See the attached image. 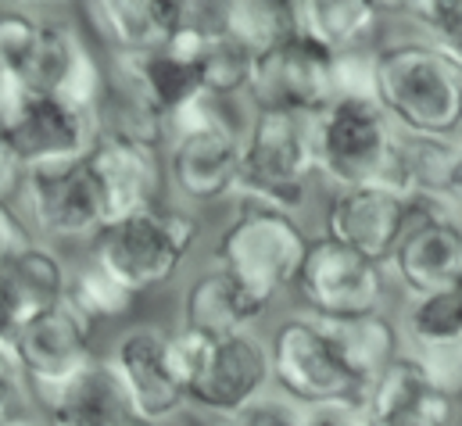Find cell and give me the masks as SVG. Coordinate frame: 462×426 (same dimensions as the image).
Returning <instances> with one entry per match:
<instances>
[{
  "mask_svg": "<svg viewBox=\"0 0 462 426\" xmlns=\"http://www.w3.org/2000/svg\"><path fill=\"white\" fill-rule=\"evenodd\" d=\"M376 105L398 133L427 140L462 136V65L423 36H383L373 58Z\"/></svg>",
  "mask_w": 462,
  "mask_h": 426,
  "instance_id": "cell-1",
  "label": "cell"
},
{
  "mask_svg": "<svg viewBox=\"0 0 462 426\" xmlns=\"http://www.w3.org/2000/svg\"><path fill=\"white\" fill-rule=\"evenodd\" d=\"M244 125L226 101L201 97L172 118L165 147V180L176 198L194 208L236 201Z\"/></svg>",
  "mask_w": 462,
  "mask_h": 426,
  "instance_id": "cell-2",
  "label": "cell"
},
{
  "mask_svg": "<svg viewBox=\"0 0 462 426\" xmlns=\"http://www.w3.org/2000/svg\"><path fill=\"white\" fill-rule=\"evenodd\" d=\"M316 180L319 169L312 118L254 107L244 125L236 201H254L301 218Z\"/></svg>",
  "mask_w": 462,
  "mask_h": 426,
  "instance_id": "cell-3",
  "label": "cell"
},
{
  "mask_svg": "<svg viewBox=\"0 0 462 426\" xmlns=\"http://www.w3.org/2000/svg\"><path fill=\"white\" fill-rule=\"evenodd\" d=\"M312 236L298 215L265 208L254 201H233V215L216 236V265L226 269L236 283L276 305L305 265Z\"/></svg>",
  "mask_w": 462,
  "mask_h": 426,
  "instance_id": "cell-4",
  "label": "cell"
},
{
  "mask_svg": "<svg viewBox=\"0 0 462 426\" xmlns=\"http://www.w3.org/2000/svg\"><path fill=\"white\" fill-rule=\"evenodd\" d=\"M201 236V218L183 205H158L151 212L112 222L90 240V262L101 265L133 298L165 287L190 258Z\"/></svg>",
  "mask_w": 462,
  "mask_h": 426,
  "instance_id": "cell-5",
  "label": "cell"
},
{
  "mask_svg": "<svg viewBox=\"0 0 462 426\" xmlns=\"http://www.w3.org/2000/svg\"><path fill=\"white\" fill-rule=\"evenodd\" d=\"M265 347H269V369H273L276 394L301 405L305 412L365 405V391L347 376L319 320L305 312L287 316L283 322H276Z\"/></svg>",
  "mask_w": 462,
  "mask_h": 426,
  "instance_id": "cell-6",
  "label": "cell"
},
{
  "mask_svg": "<svg viewBox=\"0 0 462 426\" xmlns=\"http://www.w3.org/2000/svg\"><path fill=\"white\" fill-rule=\"evenodd\" d=\"M316 169L334 190L387 180L398 129L373 97H337L312 118Z\"/></svg>",
  "mask_w": 462,
  "mask_h": 426,
  "instance_id": "cell-7",
  "label": "cell"
},
{
  "mask_svg": "<svg viewBox=\"0 0 462 426\" xmlns=\"http://www.w3.org/2000/svg\"><path fill=\"white\" fill-rule=\"evenodd\" d=\"M394 280L387 265H376L330 236L316 233L305 255V265L294 280V294L305 316L316 320H358L387 312Z\"/></svg>",
  "mask_w": 462,
  "mask_h": 426,
  "instance_id": "cell-8",
  "label": "cell"
},
{
  "mask_svg": "<svg viewBox=\"0 0 462 426\" xmlns=\"http://www.w3.org/2000/svg\"><path fill=\"white\" fill-rule=\"evenodd\" d=\"M387 273L405 301L462 287V222L456 205L412 201L409 229L394 247Z\"/></svg>",
  "mask_w": 462,
  "mask_h": 426,
  "instance_id": "cell-9",
  "label": "cell"
},
{
  "mask_svg": "<svg viewBox=\"0 0 462 426\" xmlns=\"http://www.w3.org/2000/svg\"><path fill=\"white\" fill-rule=\"evenodd\" d=\"M94 340H97V329L87 320H79L69 305H58L36 320L22 322L11 344V358L36 409L101 358Z\"/></svg>",
  "mask_w": 462,
  "mask_h": 426,
  "instance_id": "cell-10",
  "label": "cell"
},
{
  "mask_svg": "<svg viewBox=\"0 0 462 426\" xmlns=\"http://www.w3.org/2000/svg\"><path fill=\"white\" fill-rule=\"evenodd\" d=\"M25 94H51L90 115L97 111L105 97V54L76 14H43Z\"/></svg>",
  "mask_w": 462,
  "mask_h": 426,
  "instance_id": "cell-11",
  "label": "cell"
},
{
  "mask_svg": "<svg viewBox=\"0 0 462 426\" xmlns=\"http://www.w3.org/2000/svg\"><path fill=\"white\" fill-rule=\"evenodd\" d=\"M18 212L43 244H90L105 226L97 190L83 162L25 169Z\"/></svg>",
  "mask_w": 462,
  "mask_h": 426,
  "instance_id": "cell-12",
  "label": "cell"
},
{
  "mask_svg": "<svg viewBox=\"0 0 462 426\" xmlns=\"http://www.w3.org/2000/svg\"><path fill=\"white\" fill-rule=\"evenodd\" d=\"M108 362L140 423L172 426L187 409V391L169 366V329L158 322H133L116 337Z\"/></svg>",
  "mask_w": 462,
  "mask_h": 426,
  "instance_id": "cell-13",
  "label": "cell"
},
{
  "mask_svg": "<svg viewBox=\"0 0 462 426\" xmlns=\"http://www.w3.org/2000/svg\"><path fill=\"white\" fill-rule=\"evenodd\" d=\"M247 97L254 107L316 118L319 111H327L337 101L334 54L323 51L305 32H294L276 51L254 58V76H251Z\"/></svg>",
  "mask_w": 462,
  "mask_h": 426,
  "instance_id": "cell-14",
  "label": "cell"
},
{
  "mask_svg": "<svg viewBox=\"0 0 462 426\" xmlns=\"http://www.w3.org/2000/svg\"><path fill=\"white\" fill-rule=\"evenodd\" d=\"M83 165L97 190L105 226L165 205L169 180H165V151L158 147L129 144L118 136H97Z\"/></svg>",
  "mask_w": 462,
  "mask_h": 426,
  "instance_id": "cell-15",
  "label": "cell"
},
{
  "mask_svg": "<svg viewBox=\"0 0 462 426\" xmlns=\"http://www.w3.org/2000/svg\"><path fill=\"white\" fill-rule=\"evenodd\" d=\"M273 387L269 347L254 333H236L212 344L201 373L187 384V409L212 420H233Z\"/></svg>",
  "mask_w": 462,
  "mask_h": 426,
  "instance_id": "cell-16",
  "label": "cell"
},
{
  "mask_svg": "<svg viewBox=\"0 0 462 426\" xmlns=\"http://www.w3.org/2000/svg\"><path fill=\"white\" fill-rule=\"evenodd\" d=\"M409 215L412 198H402L391 187H347L330 194V205L323 212V236L376 265H387L409 229Z\"/></svg>",
  "mask_w": 462,
  "mask_h": 426,
  "instance_id": "cell-17",
  "label": "cell"
},
{
  "mask_svg": "<svg viewBox=\"0 0 462 426\" xmlns=\"http://www.w3.org/2000/svg\"><path fill=\"white\" fill-rule=\"evenodd\" d=\"M11 147L25 169L83 162L97 140V122L90 111L51 94H25L4 125Z\"/></svg>",
  "mask_w": 462,
  "mask_h": 426,
  "instance_id": "cell-18",
  "label": "cell"
},
{
  "mask_svg": "<svg viewBox=\"0 0 462 426\" xmlns=\"http://www.w3.org/2000/svg\"><path fill=\"white\" fill-rule=\"evenodd\" d=\"M362 416L369 426H459L462 402L448 398L427 369L402 351L369 387Z\"/></svg>",
  "mask_w": 462,
  "mask_h": 426,
  "instance_id": "cell-19",
  "label": "cell"
},
{
  "mask_svg": "<svg viewBox=\"0 0 462 426\" xmlns=\"http://www.w3.org/2000/svg\"><path fill=\"white\" fill-rule=\"evenodd\" d=\"M101 54H154L187 18L176 0H101L83 4L76 14Z\"/></svg>",
  "mask_w": 462,
  "mask_h": 426,
  "instance_id": "cell-20",
  "label": "cell"
},
{
  "mask_svg": "<svg viewBox=\"0 0 462 426\" xmlns=\"http://www.w3.org/2000/svg\"><path fill=\"white\" fill-rule=\"evenodd\" d=\"M273 305H265L258 294H251L244 283H236L226 269L208 265L201 269L180 301V326L198 329L205 337H236L251 333Z\"/></svg>",
  "mask_w": 462,
  "mask_h": 426,
  "instance_id": "cell-21",
  "label": "cell"
},
{
  "mask_svg": "<svg viewBox=\"0 0 462 426\" xmlns=\"http://www.w3.org/2000/svg\"><path fill=\"white\" fill-rule=\"evenodd\" d=\"M316 320V316H312ZM334 355L341 358L347 376L369 394V387L387 373V366L405 351L402 322L391 312L358 316V320H319Z\"/></svg>",
  "mask_w": 462,
  "mask_h": 426,
  "instance_id": "cell-22",
  "label": "cell"
},
{
  "mask_svg": "<svg viewBox=\"0 0 462 426\" xmlns=\"http://www.w3.org/2000/svg\"><path fill=\"white\" fill-rule=\"evenodd\" d=\"M40 416L47 426H129L136 420L108 355H101L87 373L47 398Z\"/></svg>",
  "mask_w": 462,
  "mask_h": 426,
  "instance_id": "cell-23",
  "label": "cell"
},
{
  "mask_svg": "<svg viewBox=\"0 0 462 426\" xmlns=\"http://www.w3.org/2000/svg\"><path fill=\"white\" fill-rule=\"evenodd\" d=\"M298 32L316 40L334 58L376 51L383 43L387 7L383 4H362V0H305L294 4Z\"/></svg>",
  "mask_w": 462,
  "mask_h": 426,
  "instance_id": "cell-24",
  "label": "cell"
},
{
  "mask_svg": "<svg viewBox=\"0 0 462 426\" xmlns=\"http://www.w3.org/2000/svg\"><path fill=\"white\" fill-rule=\"evenodd\" d=\"M69 276H72V265L61 258V251L54 244H43V240H32L25 251H18L0 269V280H4L22 322L65 305Z\"/></svg>",
  "mask_w": 462,
  "mask_h": 426,
  "instance_id": "cell-25",
  "label": "cell"
},
{
  "mask_svg": "<svg viewBox=\"0 0 462 426\" xmlns=\"http://www.w3.org/2000/svg\"><path fill=\"white\" fill-rule=\"evenodd\" d=\"M219 29L236 40L251 58H262L276 51L283 40L298 32L294 4L283 0H236V4H216Z\"/></svg>",
  "mask_w": 462,
  "mask_h": 426,
  "instance_id": "cell-26",
  "label": "cell"
},
{
  "mask_svg": "<svg viewBox=\"0 0 462 426\" xmlns=\"http://www.w3.org/2000/svg\"><path fill=\"white\" fill-rule=\"evenodd\" d=\"M198 72H201V87L212 101H226L247 94L251 87V76H254V58L230 40L219 22L212 18V25L205 29L201 36V47H198Z\"/></svg>",
  "mask_w": 462,
  "mask_h": 426,
  "instance_id": "cell-27",
  "label": "cell"
},
{
  "mask_svg": "<svg viewBox=\"0 0 462 426\" xmlns=\"http://www.w3.org/2000/svg\"><path fill=\"white\" fill-rule=\"evenodd\" d=\"M65 305H69L79 320H87L97 329V326L125 320V316L133 312L136 298H133L122 283H116L101 265H94V262L87 258V262H79V265L72 269V276H69Z\"/></svg>",
  "mask_w": 462,
  "mask_h": 426,
  "instance_id": "cell-28",
  "label": "cell"
},
{
  "mask_svg": "<svg viewBox=\"0 0 462 426\" xmlns=\"http://www.w3.org/2000/svg\"><path fill=\"white\" fill-rule=\"evenodd\" d=\"M383 7H387V4H383ZM387 14L409 22L412 29H420L416 36H423L430 47H438V51L448 54L456 65H462V0L402 4V7H387Z\"/></svg>",
  "mask_w": 462,
  "mask_h": 426,
  "instance_id": "cell-29",
  "label": "cell"
},
{
  "mask_svg": "<svg viewBox=\"0 0 462 426\" xmlns=\"http://www.w3.org/2000/svg\"><path fill=\"white\" fill-rule=\"evenodd\" d=\"M40 22L43 14L25 11V7H7L0 11V76L14 79L25 90V76L40 43Z\"/></svg>",
  "mask_w": 462,
  "mask_h": 426,
  "instance_id": "cell-30",
  "label": "cell"
},
{
  "mask_svg": "<svg viewBox=\"0 0 462 426\" xmlns=\"http://www.w3.org/2000/svg\"><path fill=\"white\" fill-rule=\"evenodd\" d=\"M423 369L427 376L448 394L462 402V344H448V347H430V351H409Z\"/></svg>",
  "mask_w": 462,
  "mask_h": 426,
  "instance_id": "cell-31",
  "label": "cell"
},
{
  "mask_svg": "<svg viewBox=\"0 0 462 426\" xmlns=\"http://www.w3.org/2000/svg\"><path fill=\"white\" fill-rule=\"evenodd\" d=\"M233 426H309V412L283 394H265L240 416H233Z\"/></svg>",
  "mask_w": 462,
  "mask_h": 426,
  "instance_id": "cell-32",
  "label": "cell"
},
{
  "mask_svg": "<svg viewBox=\"0 0 462 426\" xmlns=\"http://www.w3.org/2000/svg\"><path fill=\"white\" fill-rule=\"evenodd\" d=\"M32 240H36V233L29 229V222H25V215L18 212V205H0V269L18 251H25Z\"/></svg>",
  "mask_w": 462,
  "mask_h": 426,
  "instance_id": "cell-33",
  "label": "cell"
},
{
  "mask_svg": "<svg viewBox=\"0 0 462 426\" xmlns=\"http://www.w3.org/2000/svg\"><path fill=\"white\" fill-rule=\"evenodd\" d=\"M22 183H25V162L18 158L7 133L0 129V205H18Z\"/></svg>",
  "mask_w": 462,
  "mask_h": 426,
  "instance_id": "cell-34",
  "label": "cell"
},
{
  "mask_svg": "<svg viewBox=\"0 0 462 426\" xmlns=\"http://www.w3.org/2000/svg\"><path fill=\"white\" fill-rule=\"evenodd\" d=\"M18 329H22V316H18L11 294H7V287H4V280H0V351L11 355V344H14Z\"/></svg>",
  "mask_w": 462,
  "mask_h": 426,
  "instance_id": "cell-35",
  "label": "cell"
},
{
  "mask_svg": "<svg viewBox=\"0 0 462 426\" xmlns=\"http://www.w3.org/2000/svg\"><path fill=\"white\" fill-rule=\"evenodd\" d=\"M309 426H365L362 409H323L309 412Z\"/></svg>",
  "mask_w": 462,
  "mask_h": 426,
  "instance_id": "cell-36",
  "label": "cell"
},
{
  "mask_svg": "<svg viewBox=\"0 0 462 426\" xmlns=\"http://www.w3.org/2000/svg\"><path fill=\"white\" fill-rule=\"evenodd\" d=\"M452 198L462 205V136L456 140V172H452Z\"/></svg>",
  "mask_w": 462,
  "mask_h": 426,
  "instance_id": "cell-37",
  "label": "cell"
},
{
  "mask_svg": "<svg viewBox=\"0 0 462 426\" xmlns=\"http://www.w3.org/2000/svg\"><path fill=\"white\" fill-rule=\"evenodd\" d=\"M11 373H18V366H14V358L7 351H0V376H11Z\"/></svg>",
  "mask_w": 462,
  "mask_h": 426,
  "instance_id": "cell-38",
  "label": "cell"
},
{
  "mask_svg": "<svg viewBox=\"0 0 462 426\" xmlns=\"http://www.w3.org/2000/svg\"><path fill=\"white\" fill-rule=\"evenodd\" d=\"M205 426H233V420H212V423H205Z\"/></svg>",
  "mask_w": 462,
  "mask_h": 426,
  "instance_id": "cell-39",
  "label": "cell"
},
{
  "mask_svg": "<svg viewBox=\"0 0 462 426\" xmlns=\"http://www.w3.org/2000/svg\"><path fill=\"white\" fill-rule=\"evenodd\" d=\"M129 426H158V423H140V420H133Z\"/></svg>",
  "mask_w": 462,
  "mask_h": 426,
  "instance_id": "cell-40",
  "label": "cell"
},
{
  "mask_svg": "<svg viewBox=\"0 0 462 426\" xmlns=\"http://www.w3.org/2000/svg\"><path fill=\"white\" fill-rule=\"evenodd\" d=\"M459 222H462V205H459Z\"/></svg>",
  "mask_w": 462,
  "mask_h": 426,
  "instance_id": "cell-41",
  "label": "cell"
}]
</instances>
